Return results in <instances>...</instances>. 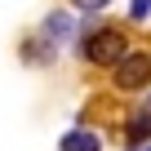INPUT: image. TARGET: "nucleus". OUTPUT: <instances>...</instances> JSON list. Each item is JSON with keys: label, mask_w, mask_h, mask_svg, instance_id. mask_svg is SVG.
Here are the masks:
<instances>
[{"label": "nucleus", "mask_w": 151, "mask_h": 151, "mask_svg": "<svg viewBox=\"0 0 151 151\" xmlns=\"http://www.w3.org/2000/svg\"><path fill=\"white\" fill-rule=\"evenodd\" d=\"M129 53V40L120 27H93L89 36H80V58L89 67H116Z\"/></svg>", "instance_id": "nucleus-1"}, {"label": "nucleus", "mask_w": 151, "mask_h": 151, "mask_svg": "<svg viewBox=\"0 0 151 151\" xmlns=\"http://www.w3.org/2000/svg\"><path fill=\"white\" fill-rule=\"evenodd\" d=\"M111 85H116L120 93L147 89V85H151V53H124V58L111 67Z\"/></svg>", "instance_id": "nucleus-2"}, {"label": "nucleus", "mask_w": 151, "mask_h": 151, "mask_svg": "<svg viewBox=\"0 0 151 151\" xmlns=\"http://www.w3.org/2000/svg\"><path fill=\"white\" fill-rule=\"evenodd\" d=\"M58 151H102V138L93 129H71V133H62Z\"/></svg>", "instance_id": "nucleus-3"}, {"label": "nucleus", "mask_w": 151, "mask_h": 151, "mask_svg": "<svg viewBox=\"0 0 151 151\" xmlns=\"http://www.w3.org/2000/svg\"><path fill=\"white\" fill-rule=\"evenodd\" d=\"M71 31H76L71 14H62V9H58V14H49V18H45V40H49V49H53V45H62Z\"/></svg>", "instance_id": "nucleus-4"}, {"label": "nucleus", "mask_w": 151, "mask_h": 151, "mask_svg": "<svg viewBox=\"0 0 151 151\" xmlns=\"http://www.w3.org/2000/svg\"><path fill=\"white\" fill-rule=\"evenodd\" d=\"M124 133H129V142H151V111H133L124 120Z\"/></svg>", "instance_id": "nucleus-5"}, {"label": "nucleus", "mask_w": 151, "mask_h": 151, "mask_svg": "<svg viewBox=\"0 0 151 151\" xmlns=\"http://www.w3.org/2000/svg\"><path fill=\"white\" fill-rule=\"evenodd\" d=\"M71 5H76V9H85V14H93V9H107L111 0H71Z\"/></svg>", "instance_id": "nucleus-6"}, {"label": "nucleus", "mask_w": 151, "mask_h": 151, "mask_svg": "<svg viewBox=\"0 0 151 151\" xmlns=\"http://www.w3.org/2000/svg\"><path fill=\"white\" fill-rule=\"evenodd\" d=\"M129 14H133V18H138V22H142V18H147V14H151V0H133V9H129Z\"/></svg>", "instance_id": "nucleus-7"}]
</instances>
